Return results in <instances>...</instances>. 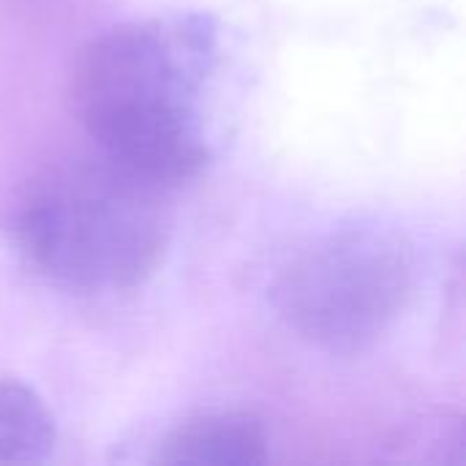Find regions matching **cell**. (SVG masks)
Listing matches in <instances>:
<instances>
[{
	"label": "cell",
	"instance_id": "cell-5",
	"mask_svg": "<svg viewBox=\"0 0 466 466\" xmlns=\"http://www.w3.org/2000/svg\"><path fill=\"white\" fill-rule=\"evenodd\" d=\"M57 445L44 399L19 380H0V464H41Z\"/></svg>",
	"mask_w": 466,
	"mask_h": 466
},
{
	"label": "cell",
	"instance_id": "cell-3",
	"mask_svg": "<svg viewBox=\"0 0 466 466\" xmlns=\"http://www.w3.org/2000/svg\"><path fill=\"white\" fill-rule=\"evenodd\" d=\"M418 279V248L396 221L352 216L311 235L281 262L270 303L311 347L352 355L393 330Z\"/></svg>",
	"mask_w": 466,
	"mask_h": 466
},
{
	"label": "cell",
	"instance_id": "cell-1",
	"mask_svg": "<svg viewBox=\"0 0 466 466\" xmlns=\"http://www.w3.org/2000/svg\"><path fill=\"white\" fill-rule=\"evenodd\" d=\"M229 41L210 11L137 16L93 35L71 76L98 156L175 191L218 156Z\"/></svg>",
	"mask_w": 466,
	"mask_h": 466
},
{
	"label": "cell",
	"instance_id": "cell-2",
	"mask_svg": "<svg viewBox=\"0 0 466 466\" xmlns=\"http://www.w3.org/2000/svg\"><path fill=\"white\" fill-rule=\"evenodd\" d=\"M169 188L104 158L44 172L19 197L11 238L25 265L68 292H120L161 265L172 240Z\"/></svg>",
	"mask_w": 466,
	"mask_h": 466
},
{
	"label": "cell",
	"instance_id": "cell-4",
	"mask_svg": "<svg viewBox=\"0 0 466 466\" xmlns=\"http://www.w3.org/2000/svg\"><path fill=\"white\" fill-rule=\"evenodd\" d=\"M270 456L265 423L243 410H208L172 426L156 445V464L262 466Z\"/></svg>",
	"mask_w": 466,
	"mask_h": 466
}]
</instances>
